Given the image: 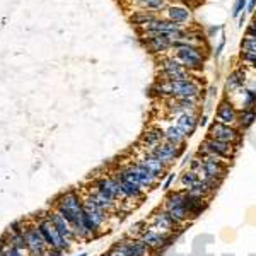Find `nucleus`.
<instances>
[{
	"mask_svg": "<svg viewBox=\"0 0 256 256\" xmlns=\"http://www.w3.org/2000/svg\"><path fill=\"white\" fill-rule=\"evenodd\" d=\"M7 246H9V241H7V238L2 234V236H0V251H6Z\"/></svg>",
	"mask_w": 256,
	"mask_h": 256,
	"instance_id": "37998d69",
	"label": "nucleus"
},
{
	"mask_svg": "<svg viewBox=\"0 0 256 256\" xmlns=\"http://www.w3.org/2000/svg\"><path fill=\"white\" fill-rule=\"evenodd\" d=\"M166 111L169 116H180L184 113H198L200 110V99L193 98H169L164 99Z\"/></svg>",
	"mask_w": 256,
	"mask_h": 256,
	"instance_id": "2eb2a0df",
	"label": "nucleus"
},
{
	"mask_svg": "<svg viewBox=\"0 0 256 256\" xmlns=\"http://www.w3.org/2000/svg\"><path fill=\"white\" fill-rule=\"evenodd\" d=\"M169 4H171L169 0H135V2H132L130 6H135L137 9L156 12V14L160 16V12H166Z\"/></svg>",
	"mask_w": 256,
	"mask_h": 256,
	"instance_id": "c85d7f7f",
	"label": "nucleus"
},
{
	"mask_svg": "<svg viewBox=\"0 0 256 256\" xmlns=\"http://www.w3.org/2000/svg\"><path fill=\"white\" fill-rule=\"evenodd\" d=\"M90 188H94L98 193H101L102 196H106L110 202H113V204L120 205V207L125 204L118 181L114 180L111 172H110V174H102V176H96V178H94L92 183H90Z\"/></svg>",
	"mask_w": 256,
	"mask_h": 256,
	"instance_id": "1a4fd4ad",
	"label": "nucleus"
},
{
	"mask_svg": "<svg viewBox=\"0 0 256 256\" xmlns=\"http://www.w3.org/2000/svg\"><path fill=\"white\" fill-rule=\"evenodd\" d=\"M193 77L192 72H188L183 65L180 64V60L174 55L169 56H160L159 60V79H166V80H184Z\"/></svg>",
	"mask_w": 256,
	"mask_h": 256,
	"instance_id": "9b49d317",
	"label": "nucleus"
},
{
	"mask_svg": "<svg viewBox=\"0 0 256 256\" xmlns=\"http://www.w3.org/2000/svg\"><path fill=\"white\" fill-rule=\"evenodd\" d=\"M172 181H174V174H169V178L166 180V183H164V190H169V188H171Z\"/></svg>",
	"mask_w": 256,
	"mask_h": 256,
	"instance_id": "49530a36",
	"label": "nucleus"
},
{
	"mask_svg": "<svg viewBox=\"0 0 256 256\" xmlns=\"http://www.w3.org/2000/svg\"><path fill=\"white\" fill-rule=\"evenodd\" d=\"M162 208L166 210L172 218H176L180 224L184 226L190 220L188 212H186V192H184L183 188L169 192L166 198H164Z\"/></svg>",
	"mask_w": 256,
	"mask_h": 256,
	"instance_id": "6e6552de",
	"label": "nucleus"
},
{
	"mask_svg": "<svg viewBox=\"0 0 256 256\" xmlns=\"http://www.w3.org/2000/svg\"><path fill=\"white\" fill-rule=\"evenodd\" d=\"M256 120V110H239V118H238V128L241 132L248 130Z\"/></svg>",
	"mask_w": 256,
	"mask_h": 256,
	"instance_id": "2f4dec72",
	"label": "nucleus"
},
{
	"mask_svg": "<svg viewBox=\"0 0 256 256\" xmlns=\"http://www.w3.org/2000/svg\"><path fill=\"white\" fill-rule=\"evenodd\" d=\"M244 34H248V36H253V38H256V16H254L253 19H251V22L246 26Z\"/></svg>",
	"mask_w": 256,
	"mask_h": 256,
	"instance_id": "58836bf2",
	"label": "nucleus"
},
{
	"mask_svg": "<svg viewBox=\"0 0 256 256\" xmlns=\"http://www.w3.org/2000/svg\"><path fill=\"white\" fill-rule=\"evenodd\" d=\"M236 152H238V146H232V144H226V142H220V140L207 137L200 144V147H198L196 156H212V158L220 159L222 162L230 164L232 159L236 158Z\"/></svg>",
	"mask_w": 256,
	"mask_h": 256,
	"instance_id": "423d86ee",
	"label": "nucleus"
},
{
	"mask_svg": "<svg viewBox=\"0 0 256 256\" xmlns=\"http://www.w3.org/2000/svg\"><path fill=\"white\" fill-rule=\"evenodd\" d=\"M196 158L202 159V166H204V178H212V180H218L222 181L227 174V169H229V164L222 162L220 159L212 158V156H196Z\"/></svg>",
	"mask_w": 256,
	"mask_h": 256,
	"instance_id": "6ab92c4d",
	"label": "nucleus"
},
{
	"mask_svg": "<svg viewBox=\"0 0 256 256\" xmlns=\"http://www.w3.org/2000/svg\"><path fill=\"white\" fill-rule=\"evenodd\" d=\"M207 123H208V116H207V114H202V116L198 118V125H200V126H205Z\"/></svg>",
	"mask_w": 256,
	"mask_h": 256,
	"instance_id": "a18cd8bd",
	"label": "nucleus"
},
{
	"mask_svg": "<svg viewBox=\"0 0 256 256\" xmlns=\"http://www.w3.org/2000/svg\"><path fill=\"white\" fill-rule=\"evenodd\" d=\"M52 207L55 208L70 226H74L77 220H80L82 207H84V193H80V190H77V188H70L67 192H62L53 198Z\"/></svg>",
	"mask_w": 256,
	"mask_h": 256,
	"instance_id": "f03ea898",
	"label": "nucleus"
},
{
	"mask_svg": "<svg viewBox=\"0 0 256 256\" xmlns=\"http://www.w3.org/2000/svg\"><path fill=\"white\" fill-rule=\"evenodd\" d=\"M4 253H6V256H30L26 251H20V250H18V248H14V246H7Z\"/></svg>",
	"mask_w": 256,
	"mask_h": 256,
	"instance_id": "4c0bfd02",
	"label": "nucleus"
},
{
	"mask_svg": "<svg viewBox=\"0 0 256 256\" xmlns=\"http://www.w3.org/2000/svg\"><path fill=\"white\" fill-rule=\"evenodd\" d=\"M250 70L251 68L244 67V65H242V67L234 68L226 79V84H224L226 94H236L239 89L244 88L246 82H248V77H250Z\"/></svg>",
	"mask_w": 256,
	"mask_h": 256,
	"instance_id": "4be33fe9",
	"label": "nucleus"
},
{
	"mask_svg": "<svg viewBox=\"0 0 256 256\" xmlns=\"http://www.w3.org/2000/svg\"><path fill=\"white\" fill-rule=\"evenodd\" d=\"M138 239L156 253V251L164 250V248L169 244V241L172 239V234L160 232V230H154V229H150V227H147V229L140 234Z\"/></svg>",
	"mask_w": 256,
	"mask_h": 256,
	"instance_id": "aec40b11",
	"label": "nucleus"
},
{
	"mask_svg": "<svg viewBox=\"0 0 256 256\" xmlns=\"http://www.w3.org/2000/svg\"><path fill=\"white\" fill-rule=\"evenodd\" d=\"M82 222L88 227L92 239H96L104 232V227L108 224L110 216L106 212H102L101 208L96 207L88 196L84 195V207H82Z\"/></svg>",
	"mask_w": 256,
	"mask_h": 256,
	"instance_id": "39448f33",
	"label": "nucleus"
},
{
	"mask_svg": "<svg viewBox=\"0 0 256 256\" xmlns=\"http://www.w3.org/2000/svg\"><path fill=\"white\" fill-rule=\"evenodd\" d=\"M120 171H122L128 180H132L134 183H137L144 192H150V190H154L160 181L152 174L147 168H144L142 164H138L137 160L120 166Z\"/></svg>",
	"mask_w": 256,
	"mask_h": 256,
	"instance_id": "0eeeda50",
	"label": "nucleus"
},
{
	"mask_svg": "<svg viewBox=\"0 0 256 256\" xmlns=\"http://www.w3.org/2000/svg\"><path fill=\"white\" fill-rule=\"evenodd\" d=\"M140 43L146 46L152 55H164L172 50V41L168 38V34H156V32H142Z\"/></svg>",
	"mask_w": 256,
	"mask_h": 256,
	"instance_id": "dca6fc26",
	"label": "nucleus"
},
{
	"mask_svg": "<svg viewBox=\"0 0 256 256\" xmlns=\"http://www.w3.org/2000/svg\"><path fill=\"white\" fill-rule=\"evenodd\" d=\"M48 256H65V251L53 250V248H50V250H48Z\"/></svg>",
	"mask_w": 256,
	"mask_h": 256,
	"instance_id": "79ce46f5",
	"label": "nucleus"
},
{
	"mask_svg": "<svg viewBox=\"0 0 256 256\" xmlns=\"http://www.w3.org/2000/svg\"><path fill=\"white\" fill-rule=\"evenodd\" d=\"M218 31H224V26H210L207 30V38H212V36H216Z\"/></svg>",
	"mask_w": 256,
	"mask_h": 256,
	"instance_id": "ea45409f",
	"label": "nucleus"
},
{
	"mask_svg": "<svg viewBox=\"0 0 256 256\" xmlns=\"http://www.w3.org/2000/svg\"><path fill=\"white\" fill-rule=\"evenodd\" d=\"M99 256H110V253L106 251V253H102V254H99Z\"/></svg>",
	"mask_w": 256,
	"mask_h": 256,
	"instance_id": "de8ad7c7",
	"label": "nucleus"
},
{
	"mask_svg": "<svg viewBox=\"0 0 256 256\" xmlns=\"http://www.w3.org/2000/svg\"><path fill=\"white\" fill-rule=\"evenodd\" d=\"M148 227L154 230H160V232H168V234H174L180 229H183V224L172 218L162 207H159L158 210L150 214V220H148Z\"/></svg>",
	"mask_w": 256,
	"mask_h": 256,
	"instance_id": "ddd939ff",
	"label": "nucleus"
},
{
	"mask_svg": "<svg viewBox=\"0 0 256 256\" xmlns=\"http://www.w3.org/2000/svg\"><path fill=\"white\" fill-rule=\"evenodd\" d=\"M248 7V0H236L232 6V18H239L242 12H246Z\"/></svg>",
	"mask_w": 256,
	"mask_h": 256,
	"instance_id": "c9c22d12",
	"label": "nucleus"
},
{
	"mask_svg": "<svg viewBox=\"0 0 256 256\" xmlns=\"http://www.w3.org/2000/svg\"><path fill=\"white\" fill-rule=\"evenodd\" d=\"M125 2H128V4H132V2H135V0H125Z\"/></svg>",
	"mask_w": 256,
	"mask_h": 256,
	"instance_id": "09e8293b",
	"label": "nucleus"
},
{
	"mask_svg": "<svg viewBox=\"0 0 256 256\" xmlns=\"http://www.w3.org/2000/svg\"><path fill=\"white\" fill-rule=\"evenodd\" d=\"M44 214H46L48 220L56 227V230H58V232H60L65 239H67L68 242H72V244H74V242L77 241V236H76V232H74L72 226H70L68 222L65 220V218L62 217L55 208H53V207L44 208Z\"/></svg>",
	"mask_w": 256,
	"mask_h": 256,
	"instance_id": "5701e85b",
	"label": "nucleus"
},
{
	"mask_svg": "<svg viewBox=\"0 0 256 256\" xmlns=\"http://www.w3.org/2000/svg\"><path fill=\"white\" fill-rule=\"evenodd\" d=\"M200 181V178H198L196 172H193V171H183V174H181L180 178V183H181V188L183 190H190L192 186H195V184Z\"/></svg>",
	"mask_w": 256,
	"mask_h": 256,
	"instance_id": "473e14b6",
	"label": "nucleus"
},
{
	"mask_svg": "<svg viewBox=\"0 0 256 256\" xmlns=\"http://www.w3.org/2000/svg\"><path fill=\"white\" fill-rule=\"evenodd\" d=\"M24 239H26V253L30 256H48L50 248L31 218H28L24 226Z\"/></svg>",
	"mask_w": 256,
	"mask_h": 256,
	"instance_id": "9d476101",
	"label": "nucleus"
},
{
	"mask_svg": "<svg viewBox=\"0 0 256 256\" xmlns=\"http://www.w3.org/2000/svg\"><path fill=\"white\" fill-rule=\"evenodd\" d=\"M137 162L142 164L144 168H147L148 171L152 172V174L158 178V180H162V178L166 176V172H168V166H166V164L160 162V160L156 158V156H152L148 150H146L142 156H140V158L137 159Z\"/></svg>",
	"mask_w": 256,
	"mask_h": 256,
	"instance_id": "393cba45",
	"label": "nucleus"
},
{
	"mask_svg": "<svg viewBox=\"0 0 256 256\" xmlns=\"http://www.w3.org/2000/svg\"><path fill=\"white\" fill-rule=\"evenodd\" d=\"M79 256H88V253H80Z\"/></svg>",
	"mask_w": 256,
	"mask_h": 256,
	"instance_id": "8fccbe9b",
	"label": "nucleus"
},
{
	"mask_svg": "<svg viewBox=\"0 0 256 256\" xmlns=\"http://www.w3.org/2000/svg\"><path fill=\"white\" fill-rule=\"evenodd\" d=\"M207 137L220 140V142H226V144H232V146L239 147L241 138H242V132L239 130L238 126H229V125H222V123H218V122H212L208 126Z\"/></svg>",
	"mask_w": 256,
	"mask_h": 256,
	"instance_id": "f8f14e48",
	"label": "nucleus"
},
{
	"mask_svg": "<svg viewBox=\"0 0 256 256\" xmlns=\"http://www.w3.org/2000/svg\"><path fill=\"white\" fill-rule=\"evenodd\" d=\"M152 94L160 99L169 98H193L200 99L202 92H204V84L198 80L196 76L190 77L184 80H166L158 79L152 86Z\"/></svg>",
	"mask_w": 256,
	"mask_h": 256,
	"instance_id": "f257e3e1",
	"label": "nucleus"
},
{
	"mask_svg": "<svg viewBox=\"0 0 256 256\" xmlns=\"http://www.w3.org/2000/svg\"><path fill=\"white\" fill-rule=\"evenodd\" d=\"M238 118H239V110L236 108L230 99H220L216 108V120L214 122H218L222 125H229V126H238Z\"/></svg>",
	"mask_w": 256,
	"mask_h": 256,
	"instance_id": "a211bd4d",
	"label": "nucleus"
},
{
	"mask_svg": "<svg viewBox=\"0 0 256 256\" xmlns=\"http://www.w3.org/2000/svg\"><path fill=\"white\" fill-rule=\"evenodd\" d=\"M254 10H256V0H248L246 14H253Z\"/></svg>",
	"mask_w": 256,
	"mask_h": 256,
	"instance_id": "a19ab883",
	"label": "nucleus"
},
{
	"mask_svg": "<svg viewBox=\"0 0 256 256\" xmlns=\"http://www.w3.org/2000/svg\"><path fill=\"white\" fill-rule=\"evenodd\" d=\"M198 118H200L198 113H184V114H180V116L174 118L176 120L174 125L183 132L184 137L190 138L193 134H195V130L198 126Z\"/></svg>",
	"mask_w": 256,
	"mask_h": 256,
	"instance_id": "a878e982",
	"label": "nucleus"
},
{
	"mask_svg": "<svg viewBox=\"0 0 256 256\" xmlns=\"http://www.w3.org/2000/svg\"><path fill=\"white\" fill-rule=\"evenodd\" d=\"M241 52L253 53V55H256V38L244 34V38L241 40Z\"/></svg>",
	"mask_w": 256,
	"mask_h": 256,
	"instance_id": "72a5a7b5",
	"label": "nucleus"
},
{
	"mask_svg": "<svg viewBox=\"0 0 256 256\" xmlns=\"http://www.w3.org/2000/svg\"><path fill=\"white\" fill-rule=\"evenodd\" d=\"M164 142L184 148V146H186V137H184V134L176 125H169L168 128H164Z\"/></svg>",
	"mask_w": 256,
	"mask_h": 256,
	"instance_id": "c756f323",
	"label": "nucleus"
},
{
	"mask_svg": "<svg viewBox=\"0 0 256 256\" xmlns=\"http://www.w3.org/2000/svg\"><path fill=\"white\" fill-rule=\"evenodd\" d=\"M159 14H156V12H150V10H144V9H137L134 10L130 16H128V20H130V24L135 28V30H142L146 24H148L150 20H154L158 18Z\"/></svg>",
	"mask_w": 256,
	"mask_h": 256,
	"instance_id": "cd10ccee",
	"label": "nucleus"
},
{
	"mask_svg": "<svg viewBox=\"0 0 256 256\" xmlns=\"http://www.w3.org/2000/svg\"><path fill=\"white\" fill-rule=\"evenodd\" d=\"M184 148H181V147H176V146H172V144H168V142H160L159 146H156L154 148H150V154L152 156H156L160 162L162 164H166V166L169 168L171 166L174 160L180 158V154L183 152Z\"/></svg>",
	"mask_w": 256,
	"mask_h": 256,
	"instance_id": "b1692460",
	"label": "nucleus"
},
{
	"mask_svg": "<svg viewBox=\"0 0 256 256\" xmlns=\"http://www.w3.org/2000/svg\"><path fill=\"white\" fill-rule=\"evenodd\" d=\"M227 36H226V32L222 31L220 32V41L217 43V46H216V50H214V56H216V60H218L220 58V55H222V52H224V48H226V40Z\"/></svg>",
	"mask_w": 256,
	"mask_h": 256,
	"instance_id": "e433bc0d",
	"label": "nucleus"
},
{
	"mask_svg": "<svg viewBox=\"0 0 256 256\" xmlns=\"http://www.w3.org/2000/svg\"><path fill=\"white\" fill-rule=\"evenodd\" d=\"M111 174H113L114 180L118 181L120 190H122V195H123V200L125 202H140V200L146 198V192H144L137 183H134L132 180H128V178L120 171V168L113 169Z\"/></svg>",
	"mask_w": 256,
	"mask_h": 256,
	"instance_id": "4468645a",
	"label": "nucleus"
},
{
	"mask_svg": "<svg viewBox=\"0 0 256 256\" xmlns=\"http://www.w3.org/2000/svg\"><path fill=\"white\" fill-rule=\"evenodd\" d=\"M239 58H241V62L244 64V67L251 68V70H256V55H253V53L241 52L239 53Z\"/></svg>",
	"mask_w": 256,
	"mask_h": 256,
	"instance_id": "f704fd0d",
	"label": "nucleus"
},
{
	"mask_svg": "<svg viewBox=\"0 0 256 256\" xmlns=\"http://www.w3.org/2000/svg\"><path fill=\"white\" fill-rule=\"evenodd\" d=\"M171 52H174V56L188 72L196 74L204 70L205 60H207V46H193L184 41H176L172 43Z\"/></svg>",
	"mask_w": 256,
	"mask_h": 256,
	"instance_id": "7ed1b4c3",
	"label": "nucleus"
},
{
	"mask_svg": "<svg viewBox=\"0 0 256 256\" xmlns=\"http://www.w3.org/2000/svg\"><path fill=\"white\" fill-rule=\"evenodd\" d=\"M113 248H116L123 256H152L154 254V251L144 244L138 238H132V236L118 239L113 244Z\"/></svg>",
	"mask_w": 256,
	"mask_h": 256,
	"instance_id": "f3484780",
	"label": "nucleus"
},
{
	"mask_svg": "<svg viewBox=\"0 0 256 256\" xmlns=\"http://www.w3.org/2000/svg\"><path fill=\"white\" fill-rule=\"evenodd\" d=\"M246 16H248L246 12H242V14L238 18V19H239V20H238V26H239V28H242V26L246 24Z\"/></svg>",
	"mask_w": 256,
	"mask_h": 256,
	"instance_id": "c03bdc74",
	"label": "nucleus"
},
{
	"mask_svg": "<svg viewBox=\"0 0 256 256\" xmlns=\"http://www.w3.org/2000/svg\"><path fill=\"white\" fill-rule=\"evenodd\" d=\"M184 192H186V190H184ZM207 204H208V202L202 200V198L188 195V192H186V212H188L190 220H192V218H196L198 216H200V214L205 210V207H207Z\"/></svg>",
	"mask_w": 256,
	"mask_h": 256,
	"instance_id": "7c9ffc66",
	"label": "nucleus"
},
{
	"mask_svg": "<svg viewBox=\"0 0 256 256\" xmlns=\"http://www.w3.org/2000/svg\"><path fill=\"white\" fill-rule=\"evenodd\" d=\"M166 18L183 28H190L193 24V10L190 6H184V4L180 2L169 4V7L166 9Z\"/></svg>",
	"mask_w": 256,
	"mask_h": 256,
	"instance_id": "412c9836",
	"label": "nucleus"
},
{
	"mask_svg": "<svg viewBox=\"0 0 256 256\" xmlns=\"http://www.w3.org/2000/svg\"><path fill=\"white\" fill-rule=\"evenodd\" d=\"M31 220L34 222L36 227H38V230L41 232V236H43L44 242H46L48 248H53V250H62V251H65V253L70 251V248H72V242H68L67 239H65L58 232V230H56V227L48 220L44 210H40V212H36L34 216L31 217Z\"/></svg>",
	"mask_w": 256,
	"mask_h": 256,
	"instance_id": "20e7f679",
	"label": "nucleus"
},
{
	"mask_svg": "<svg viewBox=\"0 0 256 256\" xmlns=\"http://www.w3.org/2000/svg\"><path fill=\"white\" fill-rule=\"evenodd\" d=\"M160 142H164V130L159 126L147 128L142 134V138H140V144H142L146 150H150V148H154L156 146H159Z\"/></svg>",
	"mask_w": 256,
	"mask_h": 256,
	"instance_id": "bb28decb",
	"label": "nucleus"
}]
</instances>
